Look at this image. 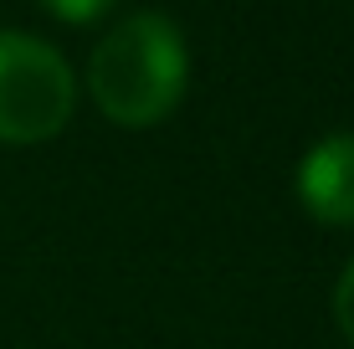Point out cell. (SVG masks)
Instances as JSON below:
<instances>
[{
	"label": "cell",
	"instance_id": "cell-3",
	"mask_svg": "<svg viewBox=\"0 0 354 349\" xmlns=\"http://www.w3.org/2000/svg\"><path fill=\"white\" fill-rule=\"evenodd\" d=\"M298 200L324 226H354V134H328L303 154Z\"/></svg>",
	"mask_w": 354,
	"mask_h": 349
},
{
	"label": "cell",
	"instance_id": "cell-1",
	"mask_svg": "<svg viewBox=\"0 0 354 349\" xmlns=\"http://www.w3.org/2000/svg\"><path fill=\"white\" fill-rule=\"evenodd\" d=\"M185 31L160 10H129L97 36L88 57V93L97 113L124 129H154L185 98Z\"/></svg>",
	"mask_w": 354,
	"mask_h": 349
},
{
	"label": "cell",
	"instance_id": "cell-5",
	"mask_svg": "<svg viewBox=\"0 0 354 349\" xmlns=\"http://www.w3.org/2000/svg\"><path fill=\"white\" fill-rule=\"evenodd\" d=\"M334 323L354 349V257H349V267L339 272V287H334Z\"/></svg>",
	"mask_w": 354,
	"mask_h": 349
},
{
	"label": "cell",
	"instance_id": "cell-2",
	"mask_svg": "<svg viewBox=\"0 0 354 349\" xmlns=\"http://www.w3.org/2000/svg\"><path fill=\"white\" fill-rule=\"evenodd\" d=\"M77 77L52 41L0 31V144H46L72 124Z\"/></svg>",
	"mask_w": 354,
	"mask_h": 349
},
{
	"label": "cell",
	"instance_id": "cell-4",
	"mask_svg": "<svg viewBox=\"0 0 354 349\" xmlns=\"http://www.w3.org/2000/svg\"><path fill=\"white\" fill-rule=\"evenodd\" d=\"M113 6H118V0H41L46 16L67 21V26H93V21H103Z\"/></svg>",
	"mask_w": 354,
	"mask_h": 349
}]
</instances>
